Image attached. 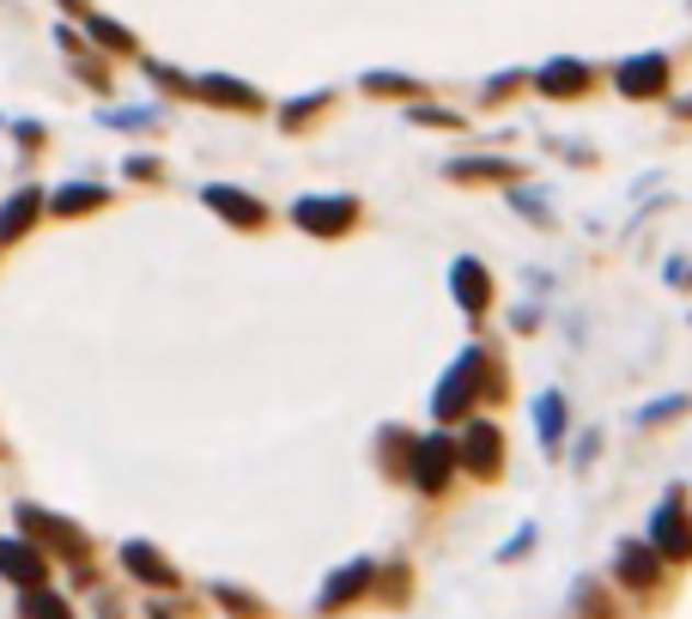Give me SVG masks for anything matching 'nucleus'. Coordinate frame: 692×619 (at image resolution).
Masks as SVG:
<instances>
[{
	"mask_svg": "<svg viewBox=\"0 0 692 619\" xmlns=\"http://www.w3.org/2000/svg\"><path fill=\"white\" fill-rule=\"evenodd\" d=\"M450 456H456V449H450L444 437H431V444H419V468H413V474H419V486H426V492H438V486H444V474H450Z\"/></svg>",
	"mask_w": 692,
	"mask_h": 619,
	"instance_id": "2",
	"label": "nucleus"
},
{
	"mask_svg": "<svg viewBox=\"0 0 692 619\" xmlns=\"http://www.w3.org/2000/svg\"><path fill=\"white\" fill-rule=\"evenodd\" d=\"M353 219V200H298V225H316V231H340Z\"/></svg>",
	"mask_w": 692,
	"mask_h": 619,
	"instance_id": "3",
	"label": "nucleus"
},
{
	"mask_svg": "<svg viewBox=\"0 0 692 619\" xmlns=\"http://www.w3.org/2000/svg\"><path fill=\"white\" fill-rule=\"evenodd\" d=\"M626 92H662V61H632Z\"/></svg>",
	"mask_w": 692,
	"mask_h": 619,
	"instance_id": "9",
	"label": "nucleus"
},
{
	"mask_svg": "<svg viewBox=\"0 0 692 619\" xmlns=\"http://www.w3.org/2000/svg\"><path fill=\"white\" fill-rule=\"evenodd\" d=\"M128 571H140L146 583H170V565L152 559V547H128Z\"/></svg>",
	"mask_w": 692,
	"mask_h": 619,
	"instance_id": "8",
	"label": "nucleus"
},
{
	"mask_svg": "<svg viewBox=\"0 0 692 619\" xmlns=\"http://www.w3.org/2000/svg\"><path fill=\"white\" fill-rule=\"evenodd\" d=\"M468 461L480 468V474H492V468H498V432H492V425H474V437H468Z\"/></svg>",
	"mask_w": 692,
	"mask_h": 619,
	"instance_id": "5",
	"label": "nucleus"
},
{
	"mask_svg": "<svg viewBox=\"0 0 692 619\" xmlns=\"http://www.w3.org/2000/svg\"><path fill=\"white\" fill-rule=\"evenodd\" d=\"M541 85H547V92H577L583 73H541Z\"/></svg>",
	"mask_w": 692,
	"mask_h": 619,
	"instance_id": "15",
	"label": "nucleus"
},
{
	"mask_svg": "<svg viewBox=\"0 0 692 619\" xmlns=\"http://www.w3.org/2000/svg\"><path fill=\"white\" fill-rule=\"evenodd\" d=\"M25 619H73V614H67V607L61 601H55V595H31V601H25Z\"/></svg>",
	"mask_w": 692,
	"mask_h": 619,
	"instance_id": "10",
	"label": "nucleus"
},
{
	"mask_svg": "<svg viewBox=\"0 0 692 619\" xmlns=\"http://www.w3.org/2000/svg\"><path fill=\"white\" fill-rule=\"evenodd\" d=\"M92 200H104V195H98V188H67V195H55V207L73 213V207H92Z\"/></svg>",
	"mask_w": 692,
	"mask_h": 619,
	"instance_id": "13",
	"label": "nucleus"
},
{
	"mask_svg": "<svg viewBox=\"0 0 692 619\" xmlns=\"http://www.w3.org/2000/svg\"><path fill=\"white\" fill-rule=\"evenodd\" d=\"M620 571H626V583H650V577H656L650 553H638V547H632V553H626V565H620Z\"/></svg>",
	"mask_w": 692,
	"mask_h": 619,
	"instance_id": "12",
	"label": "nucleus"
},
{
	"mask_svg": "<svg viewBox=\"0 0 692 619\" xmlns=\"http://www.w3.org/2000/svg\"><path fill=\"white\" fill-rule=\"evenodd\" d=\"M31 207H37V200H31V195H19V200H13V207H7V219H0V231H7V238H13V231H25Z\"/></svg>",
	"mask_w": 692,
	"mask_h": 619,
	"instance_id": "11",
	"label": "nucleus"
},
{
	"mask_svg": "<svg viewBox=\"0 0 692 619\" xmlns=\"http://www.w3.org/2000/svg\"><path fill=\"white\" fill-rule=\"evenodd\" d=\"M462 298H468V310H480V298H486V286H480L474 267H462Z\"/></svg>",
	"mask_w": 692,
	"mask_h": 619,
	"instance_id": "14",
	"label": "nucleus"
},
{
	"mask_svg": "<svg viewBox=\"0 0 692 619\" xmlns=\"http://www.w3.org/2000/svg\"><path fill=\"white\" fill-rule=\"evenodd\" d=\"M365 577H371V565H353V571H340V577H334V583H328V589H322V607H340V601H347V595H359V589H365Z\"/></svg>",
	"mask_w": 692,
	"mask_h": 619,
	"instance_id": "6",
	"label": "nucleus"
},
{
	"mask_svg": "<svg viewBox=\"0 0 692 619\" xmlns=\"http://www.w3.org/2000/svg\"><path fill=\"white\" fill-rule=\"evenodd\" d=\"M207 200H213V207H225V213H231L237 225L262 219V207H256V200H243V195H231V188H207Z\"/></svg>",
	"mask_w": 692,
	"mask_h": 619,
	"instance_id": "7",
	"label": "nucleus"
},
{
	"mask_svg": "<svg viewBox=\"0 0 692 619\" xmlns=\"http://www.w3.org/2000/svg\"><path fill=\"white\" fill-rule=\"evenodd\" d=\"M656 540H662L668 559H687V535H680V498H668L662 523H656Z\"/></svg>",
	"mask_w": 692,
	"mask_h": 619,
	"instance_id": "4",
	"label": "nucleus"
},
{
	"mask_svg": "<svg viewBox=\"0 0 692 619\" xmlns=\"http://www.w3.org/2000/svg\"><path fill=\"white\" fill-rule=\"evenodd\" d=\"M0 571L13 583H43V559H37V547H25V540H0Z\"/></svg>",
	"mask_w": 692,
	"mask_h": 619,
	"instance_id": "1",
	"label": "nucleus"
}]
</instances>
